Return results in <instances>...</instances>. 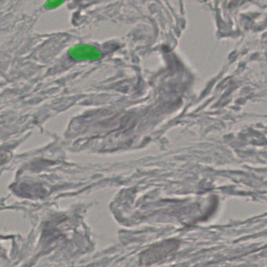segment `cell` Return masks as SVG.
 Segmentation results:
<instances>
[{
  "label": "cell",
  "instance_id": "obj_1",
  "mask_svg": "<svg viewBox=\"0 0 267 267\" xmlns=\"http://www.w3.org/2000/svg\"><path fill=\"white\" fill-rule=\"evenodd\" d=\"M71 59L76 61H95L102 57V52L90 45H77L68 51Z\"/></svg>",
  "mask_w": 267,
  "mask_h": 267
},
{
  "label": "cell",
  "instance_id": "obj_2",
  "mask_svg": "<svg viewBox=\"0 0 267 267\" xmlns=\"http://www.w3.org/2000/svg\"><path fill=\"white\" fill-rule=\"evenodd\" d=\"M65 0H48L45 4V7L48 10L59 8L60 6L65 3Z\"/></svg>",
  "mask_w": 267,
  "mask_h": 267
}]
</instances>
